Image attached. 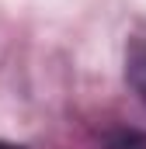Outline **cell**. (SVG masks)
Listing matches in <instances>:
<instances>
[{
	"label": "cell",
	"instance_id": "cell-1",
	"mask_svg": "<svg viewBox=\"0 0 146 149\" xmlns=\"http://www.w3.org/2000/svg\"><path fill=\"white\" fill-rule=\"evenodd\" d=\"M125 80L132 83V90L146 104V28L129 38V49H125Z\"/></svg>",
	"mask_w": 146,
	"mask_h": 149
},
{
	"label": "cell",
	"instance_id": "cell-2",
	"mask_svg": "<svg viewBox=\"0 0 146 149\" xmlns=\"http://www.w3.org/2000/svg\"><path fill=\"white\" fill-rule=\"evenodd\" d=\"M108 149H146V132H118Z\"/></svg>",
	"mask_w": 146,
	"mask_h": 149
},
{
	"label": "cell",
	"instance_id": "cell-3",
	"mask_svg": "<svg viewBox=\"0 0 146 149\" xmlns=\"http://www.w3.org/2000/svg\"><path fill=\"white\" fill-rule=\"evenodd\" d=\"M0 149H21V146H7V142H0Z\"/></svg>",
	"mask_w": 146,
	"mask_h": 149
}]
</instances>
